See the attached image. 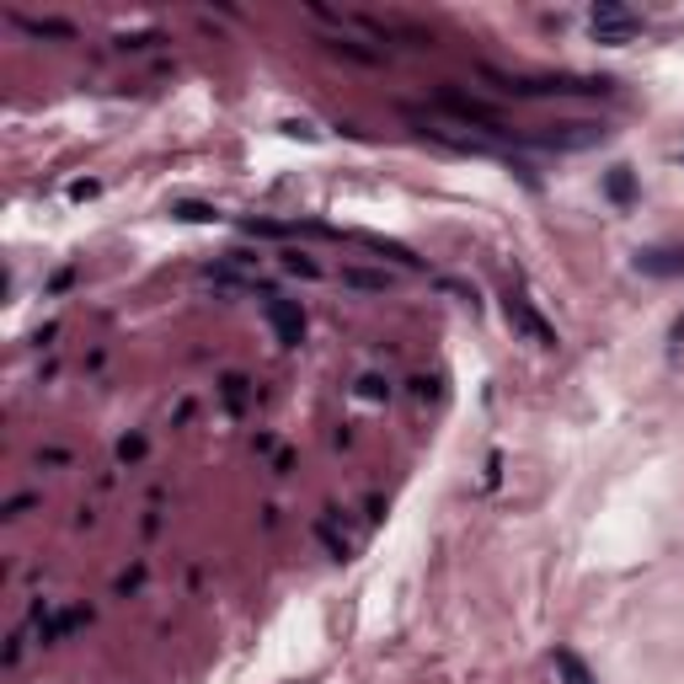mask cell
Returning <instances> with one entry per match:
<instances>
[{
  "mask_svg": "<svg viewBox=\"0 0 684 684\" xmlns=\"http://www.w3.org/2000/svg\"><path fill=\"white\" fill-rule=\"evenodd\" d=\"M487 80H498L508 97H615L610 75H498L487 70Z\"/></svg>",
  "mask_w": 684,
  "mask_h": 684,
  "instance_id": "obj_1",
  "label": "cell"
},
{
  "mask_svg": "<svg viewBox=\"0 0 684 684\" xmlns=\"http://www.w3.org/2000/svg\"><path fill=\"white\" fill-rule=\"evenodd\" d=\"M610 128L605 124H588V119H572V124H546V128H530L519 145H535V150H594L605 145Z\"/></svg>",
  "mask_w": 684,
  "mask_h": 684,
  "instance_id": "obj_2",
  "label": "cell"
},
{
  "mask_svg": "<svg viewBox=\"0 0 684 684\" xmlns=\"http://www.w3.org/2000/svg\"><path fill=\"white\" fill-rule=\"evenodd\" d=\"M588 33H594V43H610V49H621L631 43L636 33H642V16L621 5V0H599L594 11H588Z\"/></svg>",
  "mask_w": 684,
  "mask_h": 684,
  "instance_id": "obj_3",
  "label": "cell"
},
{
  "mask_svg": "<svg viewBox=\"0 0 684 684\" xmlns=\"http://www.w3.org/2000/svg\"><path fill=\"white\" fill-rule=\"evenodd\" d=\"M502 315H508V326H513L519 337H530L535 348H557V326L535 311L524 295H508V300H502Z\"/></svg>",
  "mask_w": 684,
  "mask_h": 684,
  "instance_id": "obj_4",
  "label": "cell"
},
{
  "mask_svg": "<svg viewBox=\"0 0 684 684\" xmlns=\"http://www.w3.org/2000/svg\"><path fill=\"white\" fill-rule=\"evenodd\" d=\"M268 326L278 337V348H300L306 343V311L284 295H268Z\"/></svg>",
  "mask_w": 684,
  "mask_h": 684,
  "instance_id": "obj_5",
  "label": "cell"
},
{
  "mask_svg": "<svg viewBox=\"0 0 684 684\" xmlns=\"http://www.w3.org/2000/svg\"><path fill=\"white\" fill-rule=\"evenodd\" d=\"M631 268L647 278H684V247H642L631 257Z\"/></svg>",
  "mask_w": 684,
  "mask_h": 684,
  "instance_id": "obj_6",
  "label": "cell"
},
{
  "mask_svg": "<svg viewBox=\"0 0 684 684\" xmlns=\"http://www.w3.org/2000/svg\"><path fill=\"white\" fill-rule=\"evenodd\" d=\"M605 198H610L615 209L636 203V172H631V166H610V172H605Z\"/></svg>",
  "mask_w": 684,
  "mask_h": 684,
  "instance_id": "obj_7",
  "label": "cell"
},
{
  "mask_svg": "<svg viewBox=\"0 0 684 684\" xmlns=\"http://www.w3.org/2000/svg\"><path fill=\"white\" fill-rule=\"evenodd\" d=\"M11 22H16L22 33H33V38H60V43L75 38V27H70V22H54V16H22V11H16Z\"/></svg>",
  "mask_w": 684,
  "mask_h": 684,
  "instance_id": "obj_8",
  "label": "cell"
},
{
  "mask_svg": "<svg viewBox=\"0 0 684 684\" xmlns=\"http://www.w3.org/2000/svg\"><path fill=\"white\" fill-rule=\"evenodd\" d=\"M332 54H348V60H359V64H380V49H370V43H359L353 33H332V38H321Z\"/></svg>",
  "mask_w": 684,
  "mask_h": 684,
  "instance_id": "obj_9",
  "label": "cell"
},
{
  "mask_svg": "<svg viewBox=\"0 0 684 684\" xmlns=\"http://www.w3.org/2000/svg\"><path fill=\"white\" fill-rule=\"evenodd\" d=\"M557 674H561V684H599L594 680V669H588L572 647H557Z\"/></svg>",
  "mask_w": 684,
  "mask_h": 684,
  "instance_id": "obj_10",
  "label": "cell"
},
{
  "mask_svg": "<svg viewBox=\"0 0 684 684\" xmlns=\"http://www.w3.org/2000/svg\"><path fill=\"white\" fill-rule=\"evenodd\" d=\"M353 241H364V247H370V251H380V257H390V262H401V268L423 273V257H412L407 247H396V241H385V236H353Z\"/></svg>",
  "mask_w": 684,
  "mask_h": 684,
  "instance_id": "obj_11",
  "label": "cell"
},
{
  "mask_svg": "<svg viewBox=\"0 0 684 684\" xmlns=\"http://www.w3.org/2000/svg\"><path fill=\"white\" fill-rule=\"evenodd\" d=\"M343 284L380 295V289H390V273H385V268H343Z\"/></svg>",
  "mask_w": 684,
  "mask_h": 684,
  "instance_id": "obj_12",
  "label": "cell"
},
{
  "mask_svg": "<svg viewBox=\"0 0 684 684\" xmlns=\"http://www.w3.org/2000/svg\"><path fill=\"white\" fill-rule=\"evenodd\" d=\"M91 621V610H60V615H43V631H38V636H43V642H60L64 631H75V625H86Z\"/></svg>",
  "mask_w": 684,
  "mask_h": 684,
  "instance_id": "obj_13",
  "label": "cell"
},
{
  "mask_svg": "<svg viewBox=\"0 0 684 684\" xmlns=\"http://www.w3.org/2000/svg\"><path fill=\"white\" fill-rule=\"evenodd\" d=\"M172 214L187 220V225H209V220H220V209H214V203H192V198H177V203H172Z\"/></svg>",
  "mask_w": 684,
  "mask_h": 684,
  "instance_id": "obj_14",
  "label": "cell"
},
{
  "mask_svg": "<svg viewBox=\"0 0 684 684\" xmlns=\"http://www.w3.org/2000/svg\"><path fill=\"white\" fill-rule=\"evenodd\" d=\"M315 535H321V546H326V551H332L337 561H348V557H353V546H348V540H343V535H337V530H332L326 519L315 524Z\"/></svg>",
  "mask_w": 684,
  "mask_h": 684,
  "instance_id": "obj_15",
  "label": "cell"
},
{
  "mask_svg": "<svg viewBox=\"0 0 684 684\" xmlns=\"http://www.w3.org/2000/svg\"><path fill=\"white\" fill-rule=\"evenodd\" d=\"M284 273H295V278H321V268H315L311 257H300V251H284Z\"/></svg>",
  "mask_w": 684,
  "mask_h": 684,
  "instance_id": "obj_16",
  "label": "cell"
},
{
  "mask_svg": "<svg viewBox=\"0 0 684 684\" xmlns=\"http://www.w3.org/2000/svg\"><path fill=\"white\" fill-rule=\"evenodd\" d=\"M225 407H231V412L247 407V380H241V374H225Z\"/></svg>",
  "mask_w": 684,
  "mask_h": 684,
  "instance_id": "obj_17",
  "label": "cell"
},
{
  "mask_svg": "<svg viewBox=\"0 0 684 684\" xmlns=\"http://www.w3.org/2000/svg\"><path fill=\"white\" fill-rule=\"evenodd\" d=\"M359 396H364V401H385V396H390V385H385L380 374H364V380H359Z\"/></svg>",
  "mask_w": 684,
  "mask_h": 684,
  "instance_id": "obj_18",
  "label": "cell"
},
{
  "mask_svg": "<svg viewBox=\"0 0 684 684\" xmlns=\"http://www.w3.org/2000/svg\"><path fill=\"white\" fill-rule=\"evenodd\" d=\"M139 455H145V438H139V434L119 444V460H139Z\"/></svg>",
  "mask_w": 684,
  "mask_h": 684,
  "instance_id": "obj_19",
  "label": "cell"
},
{
  "mask_svg": "<svg viewBox=\"0 0 684 684\" xmlns=\"http://www.w3.org/2000/svg\"><path fill=\"white\" fill-rule=\"evenodd\" d=\"M119 43H124V49H150V43H161V38H156V33H134V38H119Z\"/></svg>",
  "mask_w": 684,
  "mask_h": 684,
  "instance_id": "obj_20",
  "label": "cell"
},
{
  "mask_svg": "<svg viewBox=\"0 0 684 684\" xmlns=\"http://www.w3.org/2000/svg\"><path fill=\"white\" fill-rule=\"evenodd\" d=\"M70 198H75V203H86V198H97V183H70Z\"/></svg>",
  "mask_w": 684,
  "mask_h": 684,
  "instance_id": "obj_21",
  "label": "cell"
},
{
  "mask_svg": "<svg viewBox=\"0 0 684 684\" xmlns=\"http://www.w3.org/2000/svg\"><path fill=\"white\" fill-rule=\"evenodd\" d=\"M669 353H674V359H680V353H684V315H680V321H674V343H669Z\"/></svg>",
  "mask_w": 684,
  "mask_h": 684,
  "instance_id": "obj_22",
  "label": "cell"
}]
</instances>
